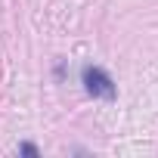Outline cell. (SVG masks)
Returning <instances> with one entry per match:
<instances>
[{
	"label": "cell",
	"instance_id": "obj_1",
	"mask_svg": "<svg viewBox=\"0 0 158 158\" xmlns=\"http://www.w3.org/2000/svg\"><path fill=\"white\" fill-rule=\"evenodd\" d=\"M84 87L90 96H99V99H115V81L96 65H87L84 68Z\"/></svg>",
	"mask_w": 158,
	"mask_h": 158
},
{
	"label": "cell",
	"instance_id": "obj_2",
	"mask_svg": "<svg viewBox=\"0 0 158 158\" xmlns=\"http://www.w3.org/2000/svg\"><path fill=\"white\" fill-rule=\"evenodd\" d=\"M22 155H37V149H34L31 143H25V146H22Z\"/></svg>",
	"mask_w": 158,
	"mask_h": 158
}]
</instances>
